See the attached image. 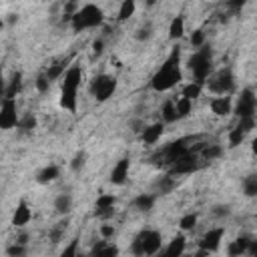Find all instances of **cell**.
Masks as SVG:
<instances>
[{"label":"cell","instance_id":"30bf717a","mask_svg":"<svg viewBox=\"0 0 257 257\" xmlns=\"http://www.w3.org/2000/svg\"><path fill=\"white\" fill-rule=\"evenodd\" d=\"M221 239H223V229H211L203 235V239L199 241V247L201 251L205 253H211V251H217L219 245H221Z\"/></svg>","mask_w":257,"mask_h":257},{"label":"cell","instance_id":"f35d334b","mask_svg":"<svg viewBox=\"0 0 257 257\" xmlns=\"http://www.w3.org/2000/svg\"><path fill=\"white\" fill-rule=\"evenodd\" d=\"M77 251H79V239H73L67 247H64V251H62L58 257H75V255H77Z\"/></svg>","mask_w":257,"mask_h":257},{"label":"cell","instance_id":"7a4b0ae2","mask_svg":"<svg viewBox=\"0 0 257 257\" xmlns=\"http://www.w3.org/2000/svg\"><path fill=\"white\" fill-rule=\"evenodd\" d=\"M103 20H105V14H103V10L96 4H85L71 18L75 32H81L85 28H96V26L103 24Z\"/></svg>","mask_w":257,"mask_h":257},{"label":"cell","instance_id":"d4e9b609","mask_svg":"<svg viewBox=\"0 0 257 257\" xmlns=\"http://www.w3.org/2000/svg\"><path fill=\"white\" fill-rule=\"evenodd\" d=\"M201 90L203 86L197 85V83H189L183 86V99H189V101H195L197 96H201Z\"/></svg>","mask_w":257,"mask_h":257},{"label":"cell","instance_id":"db71d44e","mask_svg":"<svg viewBox=\"0 0 257 257\" xmlns=\"http://www.w3.org/2000/svg\"><path fill=\"white\" fill-rule=\"evenodd\" d=\"M75 257H88V255H86V253H81V251H77V255H75Z\"/></svg>","mask_w":257,"mask_h":257},{"label":"cell","instance_id":"6da1fadb","mask_svg":"<svg viewBox=\"0 0 257 257\" xmlns=\"http://www.w3.org/2000/svg\"><path fill=\"white\" fill-rule=\"evenodd\" d=\"M179 56H181V50L179 48H173L169 58L165 60V64L161 67L153 81H151V88L157 90V92H163V90H169L173 88L179 81H181V69H179Z\"/></svg>","mask_w":257,"mask_h":257},{"label":"cell","instance_id":"1f68e13d","mask_svg":"<svg viewBox=\"0 0 257 257\" xmlns=\"http://www.w3.org/2000/svg\"><path fill=\"white\" fill-rule=\"evenodd\" d=\"M243 191H245V195L247 197H255L257 195V177L251 175L243 181Z\"/></svg>","mask_w":257,"mask_h":257},{"label":"cell","instance_id":"7dc6e473","mask_svg":"<svg viewBox=\"0 0 257 257\" xmlns=\"http://www.w3.org/2000/svg\"><path fill=\"white\" fill-rule=\"evenodd\" d=\"M101 235H103L105 239L113 237V235H115V227H113V225H103V227H101Z\"/></svg>","mask_w":257,"mask_h":257},{"label":"cell","instance_id":"484cf974","mask_svg":"<svg viewBox=\"0 0 257 257\" xmlns=\"http://www.w3.org/2000/svg\"><path fill=\"white\" fill-rule=\"evenodd\" d=\"M153 205H155V195H149V193H143V195L135 199V207L141 211H149L153 209Z\"/></svg>","mask_w":257,"mask_h":257},{"label":"cell","instance_id":"5bb4252c","mask_svg":"<svg viewBox=\"0 0 257 257\" xmlns=\"http://www.w3.org/2000/svg\"><path fill=\"white\" fill-rule=\"evenodd\" d=\"M77 90L79 88H69V86H62L60 90V107L67 109L71 113L77 111Z\"/></svg>","mask_w":257,"mask_h":257},{"label":"cell","instance_id":"7c38bea8","mask_svg":"<svg viewBox=\"0 0 257 257\" xmlns=\"http://www.w3.org/2000/svg\"><path fill=\"white\" fill-rule=\"evenodd\" d=\"M32 219V211L30 207L26 205V201H20L14 209V215H12V225L14 227H24V225Z\"/></svg>","mask_w":257,"mask_h":257},{"label":"cell","instance_id":"5b68a950","mask_svg":"<svg viewBox=\"0 0 257 257\" xmlns=\"http://www.w3.org/2000/svg\"><path fill=\"white\" fill-rule=\"evenodd\" d=\"M18 113H16V101L14 99H4L2 107H0V128L2 131H10L18 125Z\"/></svg>","mask_w":257,"mask_h":257},{"label":"cell","instance_id":"e575fe53","mask_svg":"<svg viewBox=\"0 0 257 257\" xmlns=\"http://www.w3.org/2000/svg\"><path fill=\"white\" fill-rule=\"evenodd\" d=\"M85 163H86V153L81 151V153H77L75 159L71 161V169H73V171H81V169L85 167Z\"/></svg>","mask_w":257,"mask_h":257},{"label":"cell","instance_id":"52a82bcc","mask_svg":"<svg viewBox=\"0 0 257 257\" xmlns=\"http://www.w3.org/2000/svg\"><path fill=\"white\" fill-rule=\"evenodd\" d=\"M239 119H247V117H253L255 113V94L251 88H245L241 90V96H239V101H237V107L233 111Z\"/></svg>","mask_w":257,"mask_h":257},{"label":"cell","instance_id":"816d5d0a","mask_svg":"<svg viewBox=\"0 0 257 257\" xmlns=\"http://www.w3.org/2000/svg\"><path fill=\"white\" fill-rule=\"evenodd\" d=\"M14 243H18V245H26V243H28V235H26V233H22V235H20Z\"/></svg>","mask_w":257,"mask_h":257},{"label":"cell","instance_id":"7402d4cb","mask_svg":"<svg viewBox=\"0 0 257 257\" xmlns=\"http://www.w3.org/2000/svg\"><path fill=\"white\" fill-rule=\"evenodd\" d=\"M58 175H60V169L56 167V165H48V167H44L39 175H37V181L39 183H52L54 179H58Z\"/></svg>","mask_w":257,"mask_h":257},{"label":"cell","instance_id":"ffe728a7","mask_svg":"<svg viewBox=\"0 0 257 257\" xmlns=\"http://www.w3.org/2000/svg\"><path fill=\"white\" fill-rule=\"evenodd\" d=\"M54 209H56L60 215L71 213V209H73V197L69 195V193H62V195H58V197L54 199Z\"/></svg>","mask_w":257,"mask_h":257},{"label":"cell","instance_id":"4dcf8cb0","mask_svg":"<svg viewBox=\"0 0 257 257\" xmlns=\"http://www.w3.org/2000/svg\"><path fill=\"white\" fill-rule=\"evenodd\" d=\"M221 153H223V149H221L219 145H207V147L201 151V157H203L205 161H213V159L221 157Z\"/></svg>","mask_w":257,"mask_h":257},{"label":"cell","instance_id":"3957f363","mask_svg":"<svg viewBox=\"0 0 257 257\" xmlns=\"http://www.w3.org/2000/svg\"><path fill=\"white\" fill-rule=\"evenodd\" d=\"M115 90H117V79H115V77H109V75L96 77V79L92 81V85H90V92H92V96H94V99L99 101V103L109 101Z\"/></svg>","mask_w":257,"mask_h":257},{"label":"cell","instance_id":"bcb514c9","mask_svg":"<svg viewBox=\"0 0 257 257\" xmlns=\"http://www.w3.org/2000/svg\"><path fill=\"white\" fill-rule=\"evenodd\" d=\"M96 217H101V219H107V217H113L115 215V207L113 209H96L94 211Z\"/></svg>","mask_w":257,"mask_h":257},{"label":"cell","instance_id":"f1b7e54d","mask_svg":"<svg viewBox=\"0 0 257 257\" xmlns=\"http://www.w3.org/2000/svg\"><path fill=\"white\" fill-rule=\"evenodd\" d=\"M117 203V197L115 195H101L94 203V209H113Z\"/></svg>","mask_w":257,"mask_h":257},{"label":"cell","instance_id":"681fc988","mask_svg":"<svg viewBox=\"0 0 257 257\" xmlns=\"http://www.w3.org/2000/svg\"><path fill=\"white\" fill-rule=\"evenodd\" d=\"M4 92H6V81H4L2 71H0V96H4Z\"/></svg>","mask_w":257,"mask_h":257},{"label":"cell","instance_id":"f6af8a7d","mask_svg":"<svg viewBox=\"0 0 257 257\" xmlns=\"http://www.w3.org/2000/svg\"><path fill=\"white\" fill-rule=\"evenodd\" d=\"M131 251H133L135 255H143V243H141V237H139V235H137L135 241L131 243Z\"/></svg>","mask_w":257,"mask_h":257},{"label":"cell","instance_id":"f5cc1de1","mask_svg":"<svg viewBox=\"0 0 257 257\" xmlns=\"http://www.w3.org/2000/svg\"><path fill=\"white\" fill-rule=\"evenodd\" d=\"M243 4H245V2H243V0H237V2H229L227 6H229V8H241Z\"/></svg>","mask_w":257,"mask_h":257},{"label":"cell","instance_id":"f546056e","mask_svg":"<svg viewBox=\"0 0 257 257\" xmlns=\"http://www.w3.org/2000/svg\"><path fill=\"white\" fill-rule=\"evenodd\" d=\"M195 225H197V215H195V213H189V215L181 217V221H179V227H181L183 231L195 229Z\"/></svg>","mask_w":257,"mask_h":257},{"label":"cell","instance_id":"c3c4849f","mask_svg":"<svg viewBox=\"0 0 257 257\" xmlns=\"http://www.w3.org/2000/svg\"><path fill=\"white\" fill-rule=\"evenodd\" d=\"M215 215H229V207H227V205H219V207H215Z\"/></svg>","mask_w":257,"mask_h":257},{"label":"cell","instance_id":"8fae6325","mask_svg":"<svg viewBox=\"0 0 257 257\" xmlns=\"http://www.w3.org/2000/svg\"><path fill=\"white\" fill-rule=\"evenodd\" d=\"M128 169H131V161L121 159L111 171V183L113 185H123L127 181V177H128Z\"/></svg>","mask_w":257,"mask_h":257},{"label":"cell","instance_id":"4316f807","mask_svg":"<svg viewBox=\"0 0 257 257\" xmlns=\"http://www.w3.org/2000/svg\"><path fill=\"white\" fill-rule=\"evenodd\" d=\"M135 8H137L135 0H125V2L121 4V8H119V20H127V18H131V16L135 14Z\"/></svg>","mask_w":257,"mask_h":257},{"label":"cell","instance_id":"b9f144b4","mask_svg":"<svg viewBox=\"0 0 257 257\" xmlns=\"http://www.w3.org/2000/svg\"><path fill=\"white\" fill-rule=\"evenodd\" d=\"M64 229H67V221H60V223H56V227H54V231H52V235H50L52 243H56V241L60 239V235L64 233Z\"/></svg>","mask_w":257,"mask_h":257},{"label":"cell","instance_id":"8d00e7d4","mask_svg":"<svg viewBox=\"0 0 257 257\" xmlns=\"http://www.w3.org/2000/svg\"><path fill=\"white\" fill-rule=\"evenodd\" d=\"M191 46H195V48L205 46V32L203 30H195L191 35Z\"/></svg>","mask_w":257,"mask_h":257},{"label":"cell","instance_id":"8992f818","mask_svg":"<svg viewBox=\"0 0 257 257\" xmlns=\"http://www.w3.org/2000/svg\"><path fill=\"white\" fill-rule=\"evenodd\" d=\"M193 171H197V155L189 151L187 155H183L181 159H177L175 163H171V177L173 175H187V173H193Z\"/></svg>","mask_w":257,"mask_h":257},{"label":"cell","instance_id":"836d02e7","mask_svg":"<svg viewBox=\"0 0 257 257\" xmlns=\"http://www.w3.org/2000/svg\"><path fill=\"white\" fill-rule=\"evenodd\" d=\"M173 187H175V181H173V177H171V175H167V177H161V179H159V183H157V189H159L161 193H169Z\"/></svg>","mask_w":257,"mask_h":257},{"label":"cell","instance_id":"d6986e66","mask_svg":"<svg viewBox=\"0 0 257 257\" xmlns=\"http://www.w3.org/2000/svg\"><path fill=\"white\" fill-rule=\"evenodd\" d=\"M249 241H251V239H247V237H237V239H235V241L229 245V249H227L229 257H241L243 253H247Z\"/></svg>","mask_w":257,"mask_h":257},{"label":"cell","instance_id":"83f0119b","mask_svg":"<svg viewBox=\"0 0 257 257\" xmlns=\"http://www.w3.org/2000/svg\"><path fill=\"white\" fill-rule=\"evenodd\" d=\"M64 67H67V62L64 60H60V62H54L52 67L46 71V79H48V83H52V81H56L62 73H64Z\"/></svg>","mask_w":257,"mask_h":257},{"label":"cell","instance_id":"4fadbf2b","mask_svg":"<svg viewBox=\"0 0 257 257\" xmlns=\"http://www.w3.org/2000/svg\"><path fill=\"white\" fill-rule=\"evenodd\" d=\"M185 245H187L185 235H175V237L169 241V245H167L163 257H183V253H185Z\"/></svg>","mask_w":257,"mask_h":257},{"label":"cell","instance_id":"44dd1931","mask_svg":"<svg viewBox=\"0 0 257 257\" xmlns=\"http://www.w3.org/2000/svg\"><path fill=\"white\" fill-rule=\"evenodd\" d=\"M183 35H185V18L183 16H175L171 20V26H169V37L173 41H179Z\"/></svg>","mask_w":257,"mask_h":257},{"label":"cell","instance_id":"d590c367","mask_svg":"<svg viewBox=\"0 0 257 257\" xmlns=\"http://www.w3.org/2000/svg\"><path fill=\"white\" fill-rule=\"evenodd\" d=\"M243 139H245V133H243V131H239V128L235 127L233 131L229 133V147H237V145H241V143H243Z\"/></svg>","mask_w":257,"mask_h":257},{"label":"cell","instance_id":"11a10c76","mask_svg":"<svg viewBox=\"0 0 257 257\" xmlns=\"http://www.w3.org/2000/svg\"><path fill=\"white\" fill-rule=\"evenodd\" d=\"M0 28H2V18H0Z\"/></svg>","mask_w":257,"mask_h":257},{"label":"cell","instance_id":"74e56055","mask_svg":"<svg viewBox=\"0 0 257 257\" xmlns=\"http://www.w3.org/2000/svg\"><path fill=\"white\" fill-rule=\"evenodd\" d=\"M253 127H255V119H253V117H247V119H239V125H237V128H239V131H243L245 135L253 131Z\"/></svg>","mask_w":257,"mask_h":257},{"label":"cell","instance_id":"ee69618b","mask_svg":"<svg viewBox=\"0 0 257 257\" xmlns=\"http://www.w3.org/2000/svg\"><path fill=\"white\" fill-rule=\"evenodd\" d=\"M151 35H153V28L151 26H143L137 32V41H147V39H151Z\"/></svg>","mask_w":257,"mask_h":257},{"label":"cell","instance_id":"e0dca14e","mask_svg":"<svg viewBox=\"0 0 257 257\" xmlns=\"http://www.w3.org/2000/svg\"><path fill=\"white\" fill-rule=\"evenodd\" d=\"M81 79H83V71L79 64H73V67L64 73V81H62V86H69V88H79L81 85Z\"/></svg>","mask_w":257,"mask_h":257},{"label":"cell","instance_id":"7bdbcfd3","mask_svg":"<svg viewBox=\"0 0 257 257\" xmlns=\"http://www.w3.org/2000/svg\"><path fill=\"white\" fill-rule=\"evenodd\" d=\"M48 86H50V83H48L46 75H41V77L37 79V88H39V92H46Z\"/></svg>","mask_w":257,"mask_h":257},{"label":"cell","instance_id":"f907efd6","mask_svg":"<svg viewBox=\"0 0 257 257\" xmlns=\"http://www.w3.org/2000/svg\"><path fill=\"white\" fill-rule=\"evenodd\" d=\"M92 48H94V52H96V54H101V52H103V41H94Z\"/></svg>","mask_w":257,"mask_h":257},{"label":"cell","instance_id":"ba28073f","mask_svg":"<svg viewBox=\"0 0 257 257\" xmlns=\"http://www.w3.org/2000/svg\"><path fill=\"white\" fill-rule=\"evenodd\" d=\"M189 153V147H187V139H179V141H175V143H171L165 151H163V157H165V163L167 165H171V163H175L177 159H181L183 155H187Z\"/></svg>","mask_w":257,"mask_h":257},{"label":"cell","instance_id":"d6a6232c","mask_svg":"<svg viewBox=\"0 0 257 257\" xmlns=\"http://www.w3.org/2000/svg\"><path fill=\"white\" fill-rule=\"evenodd\" d=\"M163 121L165 123H175L177 121V113H175V103L173 101L165 103V107H163Z\"/></svg>","mask_w":257,"mask_h":257},{"label":"cell","instance_id":"ab89813d","mask_svg":"<svg viewBox=\"0 0 257 257\" xmlns=\"http://www.w3.org/2000/svg\"><path fill=\"white\" fill-rule=\"evenodd\" d=\"M18 127L24 128V131H32V128L37 127V119L32 117V115H26L22 121H18Z\"/></svg>","mask_w":257,"mask_h":257},{"label":"cell","instance_id":"2e32d148","mask_svg":"<svg viewBox=\"0 0 257 257\" xmlns=\"http://www.w3.org/2000/svg\"><path fill=\"white\" fill-rule=\"evenodd\" d=\"M211 111L217 115V117H225L233 111L231 107V99L229 96H217V99L211 101Z\"/></svg>","mask_w":257,"mask_h":257},{"label":"cell","instance_id":"603a6c76","mask_svg":"<svg viewBox=\"0 0 257 257\" xmlns=\"http://www.w3.org/2000/svg\"><path fill=\"white\" fill-rule=\"evenodd\" d=\"M20 86H22V75L20 73H14L12 75V81L4 92V99H16V94L20 92Z\"/></svg>","mask_w":257,"mask_h":257},{"label":"cell","instance_id":"9a60e30c","mask_svg":"<svg viewBox=\"0 0 257 257\" xmlns=\"http://www.w3.org/2000/svg\"><path fill=\"white\" fill-rule=\"evenodd\" d=\"M211 58H213L211 48H209V46H201L195 54H193V56L189 58V69H191V71H195L197 67H201V64L211 62Z\"/></svg>","mask_w":257,"mask_h":257},{"label":"cell","instance_id":"277c9868","mask_svg":"<svg viewBox=\"0 0 257 257\" xmlns=\"http://www.w3.org/2000/svg\"><path fill=\"white\" fill-rule=\"evenodd\" d=\"M233 86H235V77H233L231 69L219 71V73L209 81V90H213V92H217V94H221V96H225L227 92H231Z\"/></svg>","mask_w":257,"mask_h":257},{"label":"cell","instance_id":"9c48e42d","mask_svg":"<svg viewBox=\"0 0 257 257\" xmlns=\"http://www.w3.org/2000/svg\"><path fill=\"white\" fill-rule=\"evenodd\" d=\"M139 237L143 243V255H155L161 249V235L157 231H141Z\"/></svg>","mask_w":257,"mask_h":257},{"label":"cell","instance_id":"60d3db41","mask_svg":"<svg viewBox=\"0 0 257 257\" xmlns=\"http://www.w3.org/2000/svg\"><path fill=\"white\" fill-rule=\"evenodd\" d=\"M6 253H8V257H22V255L26 253V245L14 243V245H10V247L6 249Z\"/></svg>","mask_w":257,"mask_h":257},{"label":"cell","instance_id":"cb8c5ba5","mask_svg":"<svg viewBox=\"0 0 257 257\" xmlns=\"http://www.w3.org/2000/svg\"><path fill=\"white\" fill-rule=\"evenodd\" d=\"M191 109H193V101H189V99H181L175 103V113H177V119H185V117H189L191 115Z\"/></svg>","mask_w":257,"mask_h":257},{"label":"cell","instance_id":"ac0fdd59","mask_svg":"<svg viewBox=\"0 0 257 257\" xmlns=\"http://www.w3.org/2000/svg\"><path fill=\"white\" fill-rule=\"evenodd\" d=\"M161 135H163V123H155L151 127H147L145 131H143V141L147 145H153L161 139Z\"/></svg>","mask_w":257,"mask_h":257}]
</instances>
